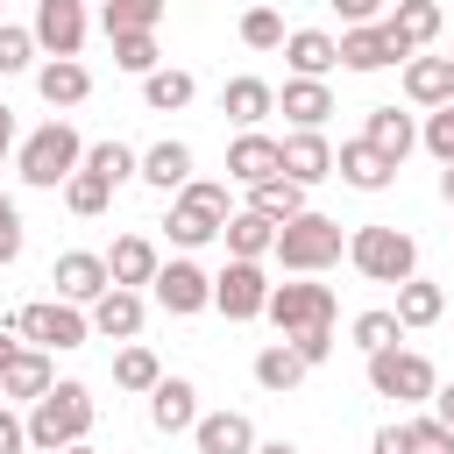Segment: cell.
<instances>
[{
	"label": "cell",
	"instance_id": "d4e9b609",
	"mask_svg": "<svg viewBox=\"0 0 454 454\" xmlns=\"http://www.w3.org/2000/svg\"><path fill=\"white\" fill-rule=\"evenodd\" d=\"M35 92H43L50 106H78V99L92 92V71H85L78 57H50V64L35 71Z\"/></svg>",
	"mask_w": 454,
	"mask_h": 454
},
{
	"label": "cell",
	"instance_id": "e575fe53",
	"mask_svg": "<svg viewBox=\"0 0 454 454\" xmlns=\"http://www.w3.org/2000/svg\"><path fill=\"white\" fill-rule=\"evenodd\" d=\"M156 376H163V362H156L142 340H128V348L114 355V383H121V390H142V397H149V390H156Z\"/></svg>",
	"mask_w": 454,
	"mask_h": 454
},
{
	"label": "cell",
	"instance_id": "7a4b0ae2",
	"mask_svg": "<svg viewBox=\"0 0 454 454\" xmlns=\"http://www.w3.org/2000/svg\"><path fill=\"white\" fill-rule=\"evenodd\" d=\"M92 390L85 383H50L35 404H28V447H43V454H57V447H71V440H85L92 433Z\"/></svg>",
	"mask_w": 454,
	"mask_h": 454
},
{
	"label": "cell",
	"instance_id": "f1b7e54d",
	"mask_svg": "<svg viewBox=\"0 0 454 454\" xmlns=\"http://www.w3.org/2000/svg\"><path fill=\"white\" fill-rule=\"evenodd\" d=\"M277 106H284V114H291L298 128H319V121L333 114V92H326V78H284Z\"/></svg>",
	"mask_w": 454,
	"mask_h": 454
},
{
	"label": "cell",
	"instance_id": "2e32d148",
	"mask_svg": "<svg viewBox=\"0 0 454 454\" xmlns=\"http://www.w3.org/2000/svg\"><path fill=\"white\" fill-rule=\"evenodd\" d=\"M192 447H199V454H248V447H255V419H248V411H199Z\"/></svg>",
	"mask_w": 454,
	"mask_h": 454
},
{
	"label": "cell",
	"instance_id": "5bb4252c",
	"mask_svg": "<svg viewBox=\"0 0 454 454\" xmlns=\"http://www.w3.org/2000/svg\"><path fill=\"white\" fill-rule=\"evenodd\" d=\"M92 333L99 340H135L142 333V291H128V284H106L99 298H92Z\"/></svg>",
	"mask_w": 454,
	"mask_h": 454
},
{
	"label": "cell",
	"instance_id": "8992f818",
	"mask_svg": "<svg viewBox=\"0 0 454 454\" xmlns=\"http://www.w3.org/2000/svg\"><path fill=\"white\" fill-rule=\"evenodd\" d=\"M433 362L426 355H411V348H376L369 355V390L376 397H397V404H426L433 397Z\"/></svg>",
	"mask_w": 454,
	"mask_h": 454
},
{
	"label": "cell",
	"instance_id": "44dd1931",
	"mask_svg": "<svg viewBox=\"0 0 454 454\" xmlns=\"http://www.w3.org/2000/svg\"><path fill=\"white\" fill-rule=\"evenodd\" d=\"M220 114H227L234 128H255L262 114H277V85H270V78H227Z\"/></svg>",
	"mask_w": 454,
	"mask_h": 454
},
{
	"label": "cell",
	"instance_id": "f5cc1de1",
	"mask_svg": "<svg viewBox=\"0 0 454 454\" xmlns=\"http://www.w3.org/2000/svg\"><path fill=\"white\" fill-rule=\"evenodd\" d=\"M14 355H21V333H14V326H0V369H7Z\"/></svg>",
	"mask_w": 454,
	"mask_h": 454
},
{
	"label": "cell",
	"instance_id": "b9f144b4",
	"mask_svg": "<svg viewBox=\"0 0 454 454\" xmlns=\"http://www.w3.org/2000/svg\"><path fill=\"white\" fill-rule=\"evenodd\" d=\"M419 142L440 156V163H454V99H440L433 114H426V128H419Z\"/></svg>",
	"mask_w": 454,
	"mask_h": 454
},
{
	"label": "cell",
	"instance_id": "8fae6325",
	"mask_svg": "<svg viewBox=\"0 0 454 454\" xmlns=\"http://www.w3.org/2000/svg\"><path fill=\"white\" fill-rule=\"evenodd\" d=\"M333 43H340V71H383V64H404V57H411L383 21H362V28L333 35Z\"/></svg>",
	"mask_w": 454,
	"mask_h": 454
},
{
	"label": "cell",
	"instance_id": "d6986e66",
	"mask_svg": "<svg viewBox=\"0 0 454 454\" xmlns=\"http://www.w3.org/2000/svg\"><path fill=\"white\" fill-rule=\"evenodd\" d=\"M333 170H340V177H348V184H355V192H383V184H390V177H397V163H390V156H383V149H369V142H362V135H355V142H340V149H333Z\"/></svg>",
	"mask_w": 454,
	"mask_h": 454
},
{
	"label": "cell",
	"instance_id": "6f0895ef",
	"mask_svg": "<svg viewBox=\"0 0 454 454\" xmlns=\"http://www.w3.org/2000/svg\"><path fill=\"white\" fill-rule=\"evenodd\" d=\"M447 71H454V57H447Z\"/></svg>",
	"mask_w": 454,
	"mask_h": 454
},
{
	"label": "cell",
	"instance_id": "836d02e7",
	"mask_svg": "<svg viewBox=\"0 0 454 454\" xmlns=\"http://www.w3.org/2000/svg\"><path fill=\"white\" fill-rule=\"evenodd\" d=\"M106 199H114V184H106L99 170H85V163H78V170L64 177V206H71L78 220H92V213H106Z\"/></svg>",
	"mask_w": 454,
	"mask_h": 454
},
{
	"label": "cell",
	"instance_id": "d6a6232c",
	"mask_svg": "<svg viewBox=\"0 0 454 454\" xmlns=\"http://www.w3.org/2000/svg\"><path fill=\"white\" fill-rule=\"evenodd\" d=\"M255 383H262V390H277V397H284V390H298V383H305V362H298V348H291V340L262 348V355H255Z\"/></svg>",
	"mask_w": 454,
	"mask_h": 454
},
{
	"label": "cell",
	"instance_id": "f546056e",
	"mask_svg": "<svg viewBox=\"0 0 454 454\" xmlns=\"http://www.w3.org/2000/svg\"><path fill=\"white\" fill-rule=\"evenodd\" d=\"M248 206H255L262 220H277V227H284V220H298V213H305V184L277 170V177H262V184H248Z\"/></svg>",
	"mask_w": 454,
	"mask_h": 454
},
{
	"label": "cell",
	"instance_id": "74e56055",
	"mask_svg": "<svg viewBox=\"0 0 454 454\" xmlns=\"http://www.w3.org/2000/svg\"><path fill=\"white\" fill-rule=\"evenodd\" d=\"M163 227H170V241H177V248H206V241L220 234V220H206V213H192L184 199H170V220H163Z\"/></svg>",
	"mask_w": 454,
	"mask_h": 454
},
{
	"label": "cell",
	"instance_id": "83f0119b",
	"mask_svg": "<svg viewBox=\"0 0 454 454\" xmlns=\"http://www.w3.org/2000/svg\"><path fill=\"white\" fill-rule=\"evenodd\" d=\"M404 92H411V106H440V99H454V71H447V57H404Z\"/></svg>",
	"mask_w": 454,
	"mask_h": 454
},
{
	"label": "cell",
	"instance_id": "ba28073f",
	"mask_svg": "<svg viewBox=\"0 0 454 454\" xmlns=\"http://www.w3.org/2000/svg\"><path fill=\"white\" fill-rule=\"evenodd\" d=\"M262 319H277L284 333H305V326H333V291L326 284H270V305H262Z\"/></svg>",
	"mask_w": 454,
	"mask_h": 454
},
{
	"label": "cell",
	"instance_id": "f6af8a7d",
	"mask_svg": "<svg viewBox=\"0 0 454 454\" xmlns=\"http://www.w3.org/2000/svg\"><path fill=\"white\" fill-rule=\"evenodd\" d=\"M284 340L298 348V362H305V369H319V362L333 355V326H305V333H284Z\"/></svg>",
	"mask_w": 454,
	"mask_h": 454
},
{
	"label": "cell",
	"instance_id": "bcb514c9",
	"mask_svg": "<svg viewBox=\"0 0 454 454\" xmlns=\"http://www.w3.org/2000/svg\"><path fill=\"white\" fill-rule=\"evenodd\" d=\"M21 255V206L0 192V262H14Z\"/></svg>",
	"mask_w": 454,
	"mask_h": 454
},
{
	"label": "cell",
	"instance_id": "ac0fdd59",
	"mask_svg": "<svg viewBox=\"0 0 454 454\" xmlns=\"http://www.w3.org/2000/svg\"><path fill=\"white\" fill-rule=\"evenodd\" d=\"M284 64H291V78H326L340 64V43L326 28H291L284 35Z\"/></svg>",
	"mask_w": 454,
	"mask_h": 454
},
{
	"label": "cell",
	"instance_id": "9c48e42d",
	"mask_svg": "<svg viewBox=\"0 0 454 454\" xmlns=\"http://www.w3.org/2000/svg\"><path fill=\"white\" fill-rule=\"evenodd\" d=\"M213 305H220L227 319H262V305H270V277H262V262L227 255V270L213 277Z\"/></svg>",
	"mask_w": 454,
	"mask_h": 454
},
{
	"label": "cell",
	"instance_id": "4fadbf2b",
	"mask_svg": "<svg viewBox=\"0 0 454 454\" xmlns=\"http://www.w3.org/2000/svg\"><path fill=\"white\" fill-rule=\"evenodd\" d=\"M277 170L298 177V184H319V177H333V142L319 128H298V135L277 142Z\"/></svg>",
	"mask_w": 454,
	"mask_h": 454
},
{
	"label": "cell",
	"instance_id": "9a60e30c",
	"mask_svg": "<svg viewBox=\"0 0 454 454\" xmlns=\"http://www.w3.org/2000/svg\"><path fill=\"white\" fill-rule=\"evenodd\" d=\"M149 426L170 440V433H192L199 426V390L184 383V376H156V390H149Z\"/></svg>",
	"mask_w": 454,
	"mask_h": 454
},
{
	"label": "cell",
	"instance_id": "7dc6e473",
	"mask_svg": "<svg viewBox=\"0 0 454 454\" xmlns=\"http://www.w3.org/2000/svg\"><path fill=\"white\" fill-rule=\"evenodd\" d=\"M369 454H411V426H404V419H390V426H376V440H369Z\"/></svg>",
	"mask_w": 454,
	"mask_h": 454
},
{
	"label": "cell",
	"instance_id": "484cf974",
	"mask_svg": "<svg viewBox=\"0 0 454 454\" xmlns=\"http://www.w3.org/2000/svg\"><path fill=\"white\" fill-rule=\"evenodd\" d=\"M135 177L156 184V192H177V184L192 177V149H184V142H149L142 163H135Z\"/></svg>",
	"mask_w": 454,
	"mask_h": 454
},
{
	"label": "cell",
	"instance_id": "4dcf8cb0",
	"mask_svg": "<svg viewBox=\"0 0 454 454\" xmlns=\"http://www.w3.org/2000/svg\"><path fill=\"white\" fill-rule=\"evenodd\" d=\"M440 312H447V291H440L433 277H419V270H411V277L397 284V326H433Z\"/></svg>",
	"mask_w": 454,
	"mask_h": 454
},
{
	"label": "cell",
	"instance_id": "3957f363",
	"mask_svg": "<svg viewBox=\"0 0 454 454\" xmlns=\"http://www.w3.org/2000/svg\"><path fill=\"white\" fill-rule=\"evenodd\" d=\"M78 163H85V142H78V128H71V121H43V128L21 142V156H14L21 184H35V192H57Z\"/></svg>",
	"mask_w": 454,
	"mask_h": 454
},
{
	"label": "cell",
	"instance_id": "d590c367",
	"mask_svg": "<svg viewBox=\"0 0 454 454\" xmlns=\"http://www.w3.org/2000/svg\"><path fill=\"white\" fill-rule=\"evenodd\" d=\"M99 21H106V35L156 28V21H163V0H99Z\"/></svg>",
	"mask_w": 454,
	"mask_h": 454
},
{
	"label": "cell",
	"instance_id": "5b68a950",
	"mask_svg": "<svg viewBox=\"0 0 454 454\" xmlns=\"http://www.w3.org/2000/svg\"><path fill=\"white\" fill-rule=\"evenodd\" d=\"M14 333H21L28 348H85V340H92V319H85L71 298H35V305L14 312Z\"/></svg>",
	"mask_w": 454,
	"mask_h": 454
},
{
	"label": "cell",
	"instance_id": "1f68e13d",
	"mask_svg": "<svg viewBox=\"0 0 454 454\" xmlns=\"http://www.w3.org/2000/svg\"><path fill=\"white\" fill-rule=\"evenodd\" d=\"M192 92H199L192 71H163V64H156V71L142 78V106H149V114H177V106H192Z\"/></svg>",
	"mask_w": 454,
	"mask_h": 454
},
{
	"label": "cell",
	"instance_id": "f35d334b",
	"mask_svg": "<svg viewBox=\"0 0 454 454\" xmlns=\"http://www.w3.org/2000/svg\"><path fill=\"white\" fill-rule=\"evenodd\" d=\"M114 64H121V71H135V78H149V71H156V28L114 35Z\"/></svg>",
	"mask_w": 454,
	"mask_h": 454
},
{
	"label": "cell",
	"instance_id": "277c9868",
	"mask_svg": "<svg viewBox=\"0 0 454 454\" xmlns=\"http://www.w3.org/2000/svg\"><path fill=\"white\" fill-rule=\"evenodd\" d=\"M348 262H355L369 284H404V277L419 270V241H411L404 227H390V220H376V227H355V234H348Z\"/></svg>",
	"mask_w": 454,
	"mask_h": 454
},
{
	"label": "cell",
	"instance_id": "11a10c76",
	"mask_svg": "<svg viewBox=\"0 0 454 454\" xmlns=\"http://www.w3.org/2000/svg\"><path fill=\"white\" fill-rule=\"evenodd\" d=\"M440 199L454 206V163H440Z\"/></svg>",
	"mask_w": 454,
	"mask_h": 454
},
{
	"label": "cell",
	"instance_id": "7c38bea8",
	"mask_svg": "<svg viewBox=\"0 0 454 454\" xmlns=\"http://www.w3.org/2000/svg\"><path fill=\"white\" fill-rule=\"evenodd\" d=\"M50 284H57V298H71V305H92L114 277H106V255H92V248H64L57 262H50Z\"/></svg>",
	"mask_w": 454,
	"mask_h": 454
},
{
	"label": "cell",
	"instance_id": "c3c4849f",
	"mask_svg": "<svg viewBox=\"0 0 454 454\" xmlns=\"http://www.w3.org/2000/svg\"><path fill=\"white\" fill-rule=\"evenodd\" d=\"M0 454H28V419H14L0 404Z\"/></svg>",
	"mask_w": 454,
	"mask_h": 454
},
{
	"label": "cell",
	"instance_id": "816d5d0a",
	"mask_svg": "<svg viewBox=\"0 0 454 454\" xmlns=\"http://www.w3.org/2000/svg\"><path fill=\"white\" fill-rule=\"evenodd\" d=\"M7 149H14V106L0 99V163H7Z\"/></svg>",
	"mask_w": 454,
	"mask_h": 454
},
{
	"label": "cell",
	"instance_id": "f907efd6",
	"mask_svg": "<svg viewBox=\"0 0 454 454\" xmlns=\"http://www.w3.org/2000/svg\"><path fill=\"white\" fill-rule=\"evenodd\" d=\"M426 404H433V419L454 433V383H433V397H426Z\"/></svg>",
	"mask_w": 454,
	"mask_h": 454
},
{
	"label": "cell",
	"instance_id": "9f6ffc18",
	"mask_svg": "<svg viewBox=\"0 0 454 454\" xmlns=\"http://www.w3.org/2000/svg\"><path fill=\"white\" fill-rule=\"evenodd\" d=\"M57 454H92V447H85V440H71V447H57Z\"/></svg>",
	"mask_w": 454,
	"mask_h": 454
},
{
	"label": "cell",
	"instance_id": "ab89813d",
	"mask_svg": "<svg viewBox=\"0 0 454 454\" xmlns=\"http://www.w3.org/2000/svg\"><path fill=\"white\" fill-rule=\"evenodd\" d=\"M241 43L248 50H284V14L277 7H248L241 14Z\"/></svg>",
	"mask_w": 454,
	"mask_h": 454
},
{
	"label": "cell",
	"instance_id": "ffe728a7",
	"mask_svg": "<svg viewBox=\"0 0 454 454\" xmlns=\"http://www.w3.org/2000/svg\"><path fill=\"white\" fill-rule=\"evenodd\" d=\"M220 241H227V255L262 262V255H270V241H277V220H262L255 206H241V213H227V220H220Z\"/></svg>",
	"mask_w": 454,
	"mask_h": 454
},
{
	"label": "cell",
	"instance_id": "db71d44e",
	"mask_svg": "<svg viewBox=\"0 0 454 454\" xmlns=\"http://www.w3.org/2000/svg\"><path fill=\"white\" fill-rule=\"evenodd\" d=\"M248 454H298V447H291V440H255Z\"/></svg>",
	"mask_w": 454,
	"mask_h": 454
},
{
	"label": "cell",
	"instance_id": "7bdbcfd3",
	"mask_svg": "<svg viewBox=\"0 0 454 454\" xmlns=\"http://www.w3.org/2000/svg\"><path fill=\"white\" fill-rule=\"evenodd\" d=\"M28 57H35V35H28V28H14V21H0V78L28 71Z\"/></svg>",
	"mask_w": 454,
	"mask_h": 454
},
{
	"label": "cell",
	"instance_id": "8d00e7d4",
	"mask_svg": "<svg viewBox=\"0 0 454 454\" xmlns=\"http://www.w3.org/2000/svg\"><path fill=\"white\" fill-rule=\"evenodd\" d=\"M135 163H142V156H135L128 142H85V170H99V177H106L114 192H121V184L135 177Z\"/></svg>",
	"mask_w": 454,
	"mask_h": 454
},
{
	"label": "cell",
	"instance_id": "cb8c5ba5",
	"mask_svg": "<svg viewBox=\"0 0 454 454\" xmlns=\"http://www.w3.org/2000/svg\"><path fill=\"white\" fill-rule=\"evenodd\" d=\"M383 28H390V35H397V43L419 57V50L440 35V0H397V7L383 14Z\"/></svg>",
	"mask_w": 454,
	"mask_h": 454
},
{
	"label": "cell",
	"instance_id": "30bf717a",
	"mask_svg": "<svg viewBox=\"0 0 454 454\" xmlns=\"http://www.w3.org/2000/svg\"><path fill=\"white\" fill-rule=\"evenodd\" d=\"M28 35H35L50 57H78V50H85V0H35Z\"/></svg>",
	"mask_w": 454,
	"mask_h": 454
},
{
	"label": "cell",
	"instance_id": "60d3db41",
	"mask_svg": "<svg viewBox=\"0 0 454 454\" xmlns=\"http://www.w3.org/2000/svg\"><path fill=\"white\" fill-rule=\"evenodd\" d=\"M397 340H404L397 312H362V319H355V348H362V355H376V348H397Z\"/></svg>",
	"mask_w": 454,
	"mask_h": 454
},
{
	"label": "cell",
	"instance_id": "603a6c76",
	"mask_svg": "<svg viewBox=\"0 0 454 454\" xmlns=\"http://www.w3.org/2000/svg\"><path fill=\"white\" fill-rule=\"evenodd\" d=\"M50 383H57V369H50V348H21V355L0 369V390H7V397H21V404H35Z\"/></svg>",
	"mask_w": 454,
	"mask_h": 454
},
{
	"label": "cell",
	"instance_id": "681fc988",
	"mask_svg": "<svg viewBox=\"0 0 454 454\" xmlns=\"http://www.w3.org/2000/svg\"><path fill=\"white\" fill-rule=\"evenodd\" d=\"M333 7H340V21H348V28H362V21H376V14H383V0H333Z\"/></svg>",
	"mask_w": 454,
	"mask_h": 454
},
{
	"label": "cell",
	"instance_id": "ee69618b",
	"mask_svg": "<svg viewBox=\"0 0 454 454\" xmlns=\"http://www.w3.org/2000/svg\"><path fill=\"white\" fill-rule=\"evenodd\" d=\"M404 426H411V454H454V433H447L433 411H426V419H404Z\"/></svg>",
	"mask_w": 454,
	"mask_h": 454
},
{
	"label": "cell",
	"instance_id": "52a82bcc",
	"mask_svg": "<svg viewBox=\"0 0 454 454\" xmlns=\"http://www.w3.org/2000/svg\"><path fill=\"white\" fill-rule=\"evenodd\" d=\"M149 291H156V305H163L170 319H192V312H206V305H213V277H206L192 255H177V262H156Z\"/></svg>",
	"mask_w": 454,
	"mask_h": 454
},
{
	"label": "cell",
	"instance_id": "7402d4cb",
	"mask_svg": "<svg viewBox=\"0 0 454 454\" xmlns=\"http://www.w3.org/2000/svg\"><path fill=\"white\" fill-rule=\"evenodd\" d=\"M362 142H369V149H383L390 163H404V156H411V142H419V128H411V114H397V106H369Z\"/></svg>",
	"mask_w": 454,
	"mask_h": 454
},
{
	"label": "cell",
	"instance_id": "4316f807",
	"mask_svg": "<svg viewBox=\"0 0 454 454\" xmlns=\"http://www.w3.org/2000/svg\"><path fill=\"white\" fill-rule=\"evenodd\" d=\"M106 277L128 284V291L149 284V277H156V241H149V234H121V241L106 248Z\"/></svg>",
	"mask_w": 454,
	"mask_h": 454
},
{
	"label": "cell",
	"instance_id": "e0dca14e",
	"mask_svg": "<svg viewBox=\"0 0 454 454\" xmlns=\"http://www.w3.org/2000/svg\"><path fill=\"white\" fill-rule=\"evenodd\" d=\"M227 177H234V184H262V177H277V135L241 128V135L227 142Z\"/></svg>",
	"mask_w": 454,
	"mask_h": 454
},
{
	"label": "cell",
	"instance_id": "6da1fadb",
	"mask_svg": "<svg viewBox=\"0 0 454 454\" xmlns=\"http://www.w3.org/2000/svg\"><path fill=\"white\" fill-rule=\"evenodd\" d=\"M270 255L291 270V277H319V270H333L340 255H348V234H340V220H326V213H298V220H284L277 227V241H270Z\"/></svg>",
	"mask_w": 454,
	"mask_h": 454
}]
</instances>
